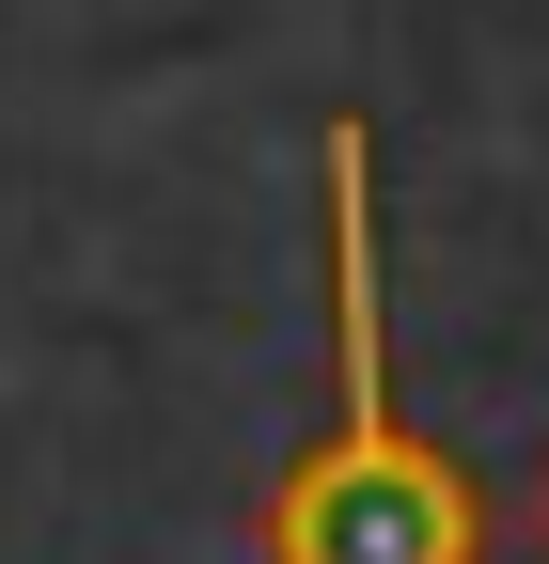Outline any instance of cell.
I'll return each instance as SVG.
<instances>
[{
    "label": "cell",
    "mask_w": 549,
    "mask_h": 564,
    "mask_svg": "<svg viewBox=\"0 0 549 564\" xmlns=\"http://www.w3.org/2000/svg\"><path fill=\"white\" fill-rule=\"evenodd\" d=\"M330 236V440L267 486V564H487V486L455 440H408L392 408V299H377V141L330 110L314 141Z\"/></svg>",
    "instance_id": "cell-1"
},
{
    "label": "cell",
    "mask_w": 549,
    "mask_h": 564,
    "mask_svg": "<svg viewBox=\"0 0 549 564\" xmlns=\"http://www.w3.org/2000/svg\"><path fill=\"white\" fill-rule=\"evenodd\" d=\"M503 518H518V549L549 564V440H534V470H518V502H503Z\"/></svg>",
    "instance_id": "cell-2"
}]
</instances>
